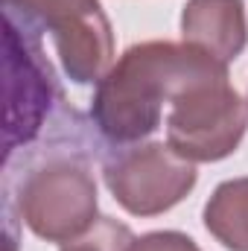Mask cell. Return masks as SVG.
<instances>
[{
	"mask_svg": "<svg viewBox=\"0 0 248 251\" xmlns=\"http://www.w3.org/2000/svg\"><path fill=\"white\" fill-rule=\"evenodd\" d=\"M228 67L190 44L146 41L128 47L97 85L94 123L117 143H131L161 126L164 102L201 79L225 76Z\"/></svg>",
	"mask_w": 248,
	"mask_h": 251,
	"instance_id": "cell-1",
	"label": "cell"
},
{
	"mask_svg": "<svg viewBox=\"0 0 248 251\" xmlns=\"http://www.w3.org/2000/svg\"><path fill=\"white\" fill-rule=\"evenodd\" d=\"M246 126V102L231 88L225 73L190 85L170 102L167 143L193 164L222 161L240 146Z\"/></svg>",
	"mask_w": 248,
	"mask_h": 251,
	"instance_id": "cell-2",
	"label": "cell"
},
{
	"mask_svg": "<svg viewBox=\"0 0 248 251\" xmlns=\"http://www.w3.org/2000/svg\"><path fill=\"white\" fill-rule=\"evenodd\" d=\"M18 207L35 237L47 243H67L97 222L94 176L76 161H50L26 176Z\"/></svg>",
	"mask_w": 248,
	"mask_h": 251,
	"instance_id": "cell-3",
	"label": "cell"
},
{
	"mask_svg": "<svg viewBox=\"0 0 248 251\" xmlns=\"http://www.w3.org/2000/svg\"><path fill=\"white\" fill-rule=\"evenodd\" d=\"M105 184L128 213L155 216L175 207L193 190L196 167L170 143H146L123 149L105 164Z\"/></svg>",
	"mask_w": 248,
	"mask_h": 251,
	"instance_id": "cell-4",
	"label": "cell"
},
{
	"mask_svg": "<svg viewBox=\"0 0 248 251\" xmlns=\"http://www.w3.org/2000/svg\"><path fill=\"white\" fill-rule=\"evenodd\" d=\"M56 53L73 82H99L111 67L114 35L97 0H76L47 21Z\"/></svg>",
	"mask_w": 248,
	"mask_h": 251,
	"instance_id": "cell-5",
	"label": "cell"
},
{
	"mask_svg": "<svg viewBox=\"0 0 248 251\" xmlns=\"http://www.w3.org/2000/svg\"><path fill=\"white\" fill-rule=\"evenodd\" d=\"M6 79H9V117H6V149L18 140H29L44 120L50 105V67L38 62V53L21 47L12 18L6 21Z\"/></svg>",
	"mask_w": 248,
	"mask_h": 251,
	"instance_id": "cell-6",
	"label": "cell"
},
{
	"mask_svg": "<svg viewBox=\"0 0 248 251\" xmlns=\"http://www.w3.org/2000/svg\"><path fill=\"white\" fill-rule=\"evenodd\" d=\"M181 35L184 44L198 47L201 53L228 67L248 41L243 0H187Z\"/></svg>",
	"mask_w": 248,
	"mask_h": 251,
	"instance_id": "cell-7",
	"label": "cell"
},
{
	"mask_svg": "<svg viewBox=\"0 0 248 251\" xmlns=\"http://www.w3.org/2000/svg\"><path fill=\"white\" fill-rule=\"evenodd\" d=\"M204 228L231 251H248V178H231L204 204Z\"/></svg>",
	"mask_w": 248,
	"mask_h": 251,
	"instance_id": "cell-8",
	"label": "cell"
},
{
	"mask_svg": "<svg viewBox=\"0 0 248 251\" xmlns=\"http://www.w3.org/2000/svg\"><path fill=\"white\" fill-rule=\"evenodd\" d=\"M131 249H134V234L128 231V225L111 219V216H99L85 234L62 243V251H131Z\"/></svg>",
	"mask_w": 248,
	"mask_h": 251,
	"instance_id": "cell-9",
	"label": "cell"
},
{
	"mask_svg": "<svg viewBox=\"0 0 248 251\" xmlns=\"http://www.w3.org/2000/svg\"><path fill=\"white\" fill-rule=\"evenodd\" d=\"M131 251H201L187 234L178 231H155V234H146L140 240H134V249Z\"/></svg>",
	"mask_w": 248,
	"mask_h": 251,
	"instance_id": "cell-10",
	"label": "cell"
},
{
	"mask_svg": "<svg viewBox=\"0 0 248 251\" xmlns=\"http://www.w3.org/2000/svg\"><path fill=\"white\" fill-rule=\"evenodd\" d=\"M70 3H76V0H6L9 9H21L24 15L38 18V21H44V24H47L53 15H59L62 9H67Z\"/></svg>",
	"mask_w": 248,
	"mask_h": 251,
	"instance_id": "cell-11",
	"label": "cell"
}]
</instances>
